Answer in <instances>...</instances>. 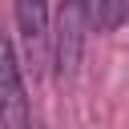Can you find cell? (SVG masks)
I'll list each match as a JSON object with an SVG mask.
<instances>
[{
    "instance_id": "6da1fadb",
    "label": "cell",
    "mask_w": 129,
    "mask_h": 129,
    "mask_svg": "<svg viewBox=\"0 0 129 129\" xmlns=\"http://www.w3.org/2000/svg\"><path fill=\"white\" fill-rule=\"evenodd\" d=\"M101 20V0H60V20L52 32V56H56V73L69 77L81 64L89 28Z\"/></svg>"
},
{
    "instance_id": "7a4b0ae2",
    "label": "cell",
    "mask_w": 129,
    "mask_h": 129,
    "mask_svg": "<svg viewBox=\"0 0 129 129\" xmlns=\"http://www.w3.org/2000/svg\"><path fill=\"white\" fill-rule=\"evenodd\" d=\"M0 129H32V105L12 36L0 28Z\"/></svg>"
},
{
    "instance_id": "3957f363",
    "label": "cell",
    "mask_w": 129,
    "mask_h": 129,
    "mask_svg": "<svg viewBox=\"0 0 129 129\" xmlns=\"http://www.w3.org/2000/svg\"><path fill=\"white\" fill-rule=\"evenodd\" d=\"M16 8V28H20V44L32 69H40L48 60V44H52V16H48V0H12Z\"/></svg>"
},
{
    "instance_id": "277c9868",
    "label": "cell",
    "mask_w": 129,
    "mask_h": 129,
    "mask_svg": "<svg viewBox=\"0 0 129 129\" xmlns=\"http://www.w3.org/2000/svg\"><path fill=\"white\" fill-rule=\"evenodd\" d=\"M129 16V0H101V28H117L121 20Z\"/></svg>"
}]
</instances>
